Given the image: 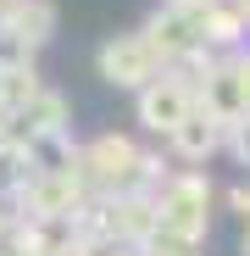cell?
I'll list each match as a JSON object with an SVG mask.
<instances>
[{
	"mask_svg": "<svg viewBox=\"0 0 250 256\" xmlns=\"http://www.w3.org/2000/svg\"><path fill=\"white\" fill-rule=\"evenodd\" d=\"M212 195L217 190H212L206 173H167L161 190L150 195L156 200V234L206 245V234H212Z\"/></svg>",
	"mask_w": 250,
	"mask_h": 256,
	"instance_id": "cell-1",
	"label": "cell"
},
{
	"mask_svg": "<svg viewBox=\"0 0 250 256\" xmlns=\"http://www.w3.org/2000/svg\"><path fill=\"white\" fill-rule=\"evenodd\" d=\"M95 67H100V78L111 84V90H145V84H156L167 67H161V56L150 50V39H145V28H128V34H111L106 45H100V56H95Z\"/></svg>",
	"mask_w": 250,
	"mask_h": 256,
	"instance_id": "cell-2",
	"label": "cell"
},
{
	"mask_svg": "<svg viewBox=\"0 0 250 256\" xmlns=\"http://www.w3.org/2000/svg\"><path fill=\"white\" fill-rule=\"evenodd\" d=\"M189 112H195V84L184 72H161L156 84L139 90V122L150 128V134H161V140H173L189 122Z\"/></svg>",
	"mask_w": 250,
	"mask_h": 256,
	"instance_id": "cell-3",
	"label": "cell"
},
{
	"mask_svg": "<svg viewBox=\"0 0 250 256\" xmlns=\"http://www.w3.org/2000/svg\"><path fill=\"white\" fill-rule=\"evenodd\" d=\"M167 145H173V156H178V162H206V156H217V150L228 145V128L195 106V112H189V122H184Z\"/></svg>",
	"mask_w": 250,
	"mask_h": 256,
	"instance_id": "cell-4",
	"label": "cell"
},
{
	"mask_svg": "<svg viewBox=\"0 0 250 256\" xmlns=\"http://www.w3.org/2000/svg\"><path fill=\"white\" fill-rule=\"evenodd\" d=\"M0 22H11V28L28 39V45L39 50V45H45V39L56 34V6H50V0H17V6L0 17Z\"/></svg>",
	"mask_w": 250,
	"mask_h": 256,
	"instance_id": "cell-5",
	"label": "cell"
},
{
	"mask_svg": "<svg viewBox=\"0 0 250 256\" xmlns=\"http://www.w3.org/2000/svg\"><path fill=\"white\" fill-rule=\"evenodd\" d=\"M28 178H33V167H28V150H22L17 140H0V200H22Z\"/></svg>",
	"mask_w": 250,
	"mask_h": 256,
	"instance_id": "cell-6",
	"label": "cell"
},
{
	"mask_svg": "<svg viewBox=\"0 0 250 256\" xmlns=\"http://www.w3.org/2000/svg\"><path fill=\"white\" fill-rule=\"evenodd\" d=\"M28 67H33V45L11 22H0V72H28Z\"/></svg>",
	"mask_w": 250,
	"mask_h": 256,
	"instance_id": "cell-7",
	"label": "cell"
},
{
	"mask_svg": "<svg viewBox=\"0 0 250 256\" xmlns=\"http://www.w3.org/2000/svg\"><path fill=\"white\" fill-rule=\"evenodd\" d=\"M72 256H145V250L122 245L117 234H89V240H78V250H72Z\"/></svg>",
	"mask_w": 250,
	"mask_h": 256,
	"instance_id": "cell-8",
	"label": "cell"
},
{
	"mask_svg": "<svg viewBox=\"0 0 250 256\" xmlns=\"http://www.w3.org/2000/svg\"><path fill=\"white\" fill-rule=\"evenodd\" d=\"M228 150H234L239 167H250V117H239V122L228 128Z\"/></svg>",
	"mask_w": 250,
	"mask_h": 256,
	"instance_id": "cell-9",
	"label": "cell"
},
{
	"mask_svg": "<svg viewBox=\"0 0 250 256\" xmlns=\"http://www.w3.org/2000/svg\"><path fill=\"white\" fill-rule=\"evenodd\" d=\"M228 212L250 228V184H234V190H228Z\"/></svg>",
	"mask_w": 250,
	"mask_h": 256,
	"instance_id": "cell-10",
	"label": "cell"
},
{
	"mask_svg": "<svg viewBox=\"0 0 250 256\" xmlns=\"http://www.w3.org/2000/svg\"><path fill=\"white\" fill-rule=\"evenodd\" d=\"M234 12L245 17V28H250V0H234Z\"/></svg>",
	"mask_w": 250,
	"mask_h": 256,
	"instance_id": "cell-11",
	"label": "cell"
},
{
	"mask_svg": "<svg viewBox=\"0 0 250 256\" xmlns=\"http://www.w3.org/2000/svg\"><path fill=\"white\" fill-rule=\"evenodd\" d=\"M239 256H250V228H245V234H239Z\"/></svg>",
	"mask_w": 250,
	"mask_h": 256,
	"instance_id": "cell-12",
	"label": "cell"
}]
</instances>
